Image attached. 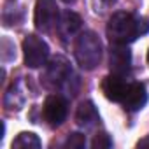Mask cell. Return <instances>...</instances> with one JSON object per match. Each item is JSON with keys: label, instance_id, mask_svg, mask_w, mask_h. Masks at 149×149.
Wrapping results in <instances>:
<instances>
[{"label": "cell", "instance_id": "6da1fadb", "mask_svg": "<svg viewBox=\"0 0 149 149\" xmlns=\"http://www.w3.org/2000/svg\"><path fill=\"white\" fill-rule=\"evenodd\" d=\"M149 32L147 19L132 13H114L107 23V37L114 44H132Z\"/></svg>", "mask_w": 149, "mask_h": 149}, {"label": "cell", "instance_id": "7a4b0ae2", "mask_svg": "<svg viewBox=\"0 0 149 149\" xmlns=\"http://www.w3.org/2000/svg\"><path fill=\"white\" fill-rule=\"evenodd\" d=\"M76 61L84 70H93L102 60V42L95 32H83L74 46Z\"/></svg>", "mask_w": 149, "mask_h": 149}, {"label": "cell", "instance_id": "3957f363", "mask_svg": "<svg viewBox=\"0 0 149 149\" xmlns=\"http://www.w3.org/2000/svg\"><path fill=\"white\" fill-rule=\"evenodd\" d=\"M23 56L25 65L30 68H39L46 65V60L49 56V46L37 35H26L23 40Z\"/></svg>", "mask_w": 149, "mask_h": 149}, {"label": "cell", "instance_id": "277c9868", "mask_svg": "<svg viewBox=\"0 0 149 149\" xmlns=\"http://www.w3.org/2000/svg\"><path fill=\"white\" fill-rule=\"evenodd\" d=\"M60 19V11L54 0H37L33 11V25L39 32H51Z\"/></svg>", "mask_w": 149, "mask_h": 149}, {"label": "cell", "instance_id": "5b68a950", "mask_svg": "<svg viewBox=\"0 0 149 149\" xmlns=\"http://www.w3.org/2000/svg\"><path fill=\"white\" fill-rule=\"evenodd\" d=\"M109 67L111 72L116 76L126 77L130 70H132V53L126 47V44H114L111 46V53H109Z\"/></svg>", "mask_w": 149, "mask_h": 149}, {"label": "cell", "instance_id": "8992f818", "mask_svg": "<svg viewBox=\"0 0 149 149\" xmlns=\"http://www.w3.org/2000/svg\"><path fill=\"white\" fill-rule=\"evenodd\" d=\"M42 116L51 126H60L67 118V100L61 95H49L42 107Z\"/></svg>", "mask_w": 149, "mask_h": 149}, {"label": "cell", "instance_id": "52a82bcc", "mask_svg": "<svg viewBox=\"0 0 149 149\" xmlns=\"http://www.w3.org/2000/svg\"><path fill=\"white\" fill-rule=\"evenodd\" d=\"M70 76H72V70H70L68 61L63 56H56V58L51 60L44 79H46V84L49 88H60L63 83L68 81Z\"/></svg>", "mask_w": 149, "mask_h": 149}, {"label": "cell", "instance_id": "ba28073f", "mask_svg": "<svg viewBox=\"0 0 149 149\" xmlns=\"http://www.w3.org/2000/svg\"><path fill=\"white\" fill-rule=\"evenodd\" d=\"M123 107L130 112H135V111H140L146 104H147V91H146V86L142 83H130L128 84V90H126V95L123 98Z\"/></svg>", "mask_w": 149, "mask_h": 149}, {"label": "cell", "instance_id": "9c48e42d", "mask_svg": "<svg viewBox=\"0 0 149 149\" xmlns=\"http://www.w3.org/2000/svg\"><path fill=\"white\" fill-rule=\"evenodd\" d=\"M128 84L130 83H126L125 77L111 74L102 83V91H104L105 98H109L111 102H123V98L126 95V90H128Z\"/></svg>", "mask_w": 149, "mask_h": 149}, {"label": "cell", "instance_id": "30bf717a", "mask_svg": "<svg viewBox=\"0 0 149 149\" xmlns=\"http://www.w3.org/2000/svg\"><path fill=\"white\" fill-rule=\"evenodd\" d=\"M81 18L79 14L72 13V11H63L60 14V19H58V25H56V30L60 33L61 39H67L70 35H74L79 28H81Z\"/></svg>", "mask_w": 149, "mask_h": 149}, {"label": "cell", "instance_id": "8fae6325", "mask_svg": "<svg viewBox=\"0 0 149 149\" xmlns=\"http://www.w3.org/2000/svg\"><path fill=\"white\" fill-rule=\"evenodd\" d=\"M98 112L93 105V102L86 100V102H81L79 107H77V112H76V121L79 126H84V128H90L93 126L95 123H98Z\"/></svg>", "mask_w": 149, "mask_h": 149}, {"label": "cell", "instance_id": "7c38bea8", "mask_svg": "<svg viewBox=\"0 0 149 149\" xmlns=\"http://www.w3.org/2000/svg\"><path fill=\"white\" fill-rule=\"evenodd\" d=\"M13 147H23V149H37L40 147V140L35 133L32 132H21L14 140H13Z\"/></svg>", "mask_w": 149, "mask_h": 149}, {"label": "cell", "instance_id": "4fadbf2b", "mask_svg": "<svg viewBox=\"0 0 149 149\" xmlns=\"http://www.w3.org/2000/svg\"><path fill=\"white\" fill-rule=\"evenodd\" d=\"M86 146V137L83 133H70L65 140V147L68 149H83Z\"/></svg>", "mask_w": 149, "mask_h": 149}, {"label": "cell", "instance_id": "5bb4252c", "mask_svg": "<svg viewBox=\"0 0 149 149\" xmlns=\"http://www.w3.org/2000/svg\"><path fill=\"white\" fill-rule=\"evenodd\" d=\"M111 146H112V140H111V137L107 133H97L95 139H93V142H91L93 149H107Z\"/></svg>", "mask_w": 149, "mask_h": 149}, {"label": "cell", "instance_id": "9a60e30c", "mask_svg": "<svg viewBox=\"0 0 149 149\" xmlns=\"http://www.w3.org/2000/svg\"><path fill=\"white\" fill-rule=\"evenodd\" d=\"M137 146H139V147H149V135H147V137H144L142 140H139V142H137Z\"/></svg>", "mask_w": 149, "mask_h": 149}, {"label": "cell", "instance_id": "2e32d148", "mask_svg": "<svg viewBox=\"0 0 149 149\" xmlns=\"http://www.w3.org/2000/svg\"><path fill=\"white\" fill-rule=\"evenodd\" d=\"M61 2H65V4H72V2H76V0H61Z\"/></svg>", "mask_w": 149, "mask_h": 149}, {"label": "cell", "instance_id": "e0dca14e", "mask_svg": "<svg viewBox=\"0 0 149 149\" xmlns=\"http://www.w3.org/2000/svg\"><path fill=\"white\" fill-rule=\"evenodd\" d=\"M147 63H149V53H147Z\"/></svg>", "mask_w": 149, "mask_h": 149}, {"label": "cell", "instance_id": "ac0fdd59", "mask_svg": "<svg viewBox=\"0 0 149 149\" xmlns=\"http://www.w3.org/2000/svg\"><path fill=\"white\" fill-rule=\"evenodd\" d=\"M105 2H114V0H105Z\"/></svg>", "mask_w": 149, "mask_h": 149}]
</instances>
